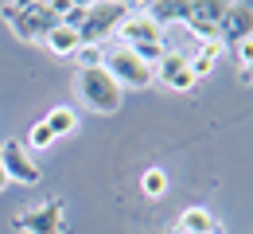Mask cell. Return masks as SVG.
<instances>
[{
    "label": "cell",
    "instance_id": "15",
    "mask_svg": "<svg viewBox=\"0 0 253 234\" xmlns=\"http://www.w3.org/2000/svg\"><path fill=\"white\" fill-rule=\"evenodd\" d=\"M144 16H148V20H156L160 28H164V24H171V20H183V16H187V4L160 0V4H148V8H144Z\"/></svg>",
    "mask_w": 253,
    "mask_h": 234
},
{
    "label": "cell",
    "instance_id": "4",
    "mask_svg": "<svg viewBox=\"0 0 253 234\" xmlns=\"http://www.w3.org/2000/svg\"><path fill=\"white\" fill-rule=\"evenodd\" d=\"M101 67L113 74V82H117L121 90H144V86H152V82H156V70L148 67V63H140L128 47L105 51V63H101Z\"/></svg>",
    "mask_w": 253,
    "mask_h": 234
},
{
    "label": "cell",
    "instance_id": "21",
    "mask_svg": "<svg viewBox=\"0 0 253 234\" xmlns=\"http://www.w3.org/2000/svg\"><path fill=\"white\" fill-rule=\"evenodd\" d=\"M8 187V176H4V164H0V191Z\"/></svg>",
    "mask_w": 253,
    "mask_h": 234
},
{
    "label": "cell",
    "instance_id": "2",
    "mask_svg": "<svg viewBox=\"0 0 253 234\" xmlns=\"http://www.w3.org/2000/svg\"><path fill=\"white\" fill-rule=\"evenodd\" d=\"M55 28H59V12H55V4H51V0L20 4V12L12 16V32L20 35L24 43H43Z\"/></svg>",
    "mask_w": 253,
    "mask_h": 234
},
{
    "label": "cell",
    "instance_id": "3",
    "mask_svg": "<svg viewBox=\"0 0 253 234\" xmlns=\"http://www.w3.org/2000/svg\"><path fill=\"white\" fill-rule=\"evenodd\" d=\"M128 16L125 4H117V0H101V4H90V12H86V20H82V47H101V39H109V35H117L121 28V20Z\"/></svg>",
    "mask_w": 253,
    "mask_h": 234
},
{
    "label": "cell",
    "instance_id": "20",
    "mask_svg": "<svg viewBox=\"0 0 253 234\" xmlns=\"http://www.w3.org/2000/svg\"><path fill=\"white\" fill-rule=\"evenodd\" d=\"M16 12H20V4H16V0H8V4H0V16H4L8 24H12V16H16Z\"/></svg>",
    "mask_w": 253,
    "mask_h": 234
},
{
    "label": "cell",
    "instance_id": "12",
    "mask_svg": "<svg viewBox=\"0 0 253 234\" xmlns=\"http://www.w3.org/2000/svg\"><path fill=\"white\" fill-rule=\"evenodd\" d=\"M179 234H218L222 227L214 223V215L207 211V207H187L183 215H179Z\"/></svg>",
    "mask_w": 253,
    "mask_h": 234
},
{
    "label": "cell",
    "instance_id": "16",
    "mask_svg": "<svg viewBox=\"0 0 253 234\" xmlns=\"http://www.w3.org/2000/svg\"><path fill=\"white\" fill-rule=\"evenodd\" d=\"M140 191H144L148 199H160V195L168 191V172H164V168H148V172L140 176Z\"/></svg>",
    "mask_w": 253,
    "mask_h": 234
},
{
    "label": "cell",
    "instance_id": "17",
    "mask_svg": "<svg viewBox=\"0 0 253 234\" xmlns=\"http://www.w3.org/2000/svg\"><path fill=\"white\" fill-rule=\"evenodd\" d=\"M74 59H78V70H90V67H101V63H105V51H101V47H78Z\"/></svg>",
    "mask_w": 253,
    "mask_h": 234
},
{
    "label": "cell",
    "instance_id": "14",
    "mask_svg": "<svg viewBox=\"0 0 253 234\" xmlns=\"http://www.w3.org/2000/svg\"><path fill=\"white\" fill-rule=\"evenodd\" d=\"M222 51H226V43H203V51H199V55H191V74H195V78L211 74Z\"/></svg>",
    "mask_w": 253,
    "mask_h": 234
},
{
    "label": "cell",
    "instance_id": "9",
    "mask_svg": "<svg viewBox=\"0 0 253 234\" xmlns=\"http://www.w3.org/2000/svg\"><path fill=\"white\" fill-rule=\"evenodd\" d=\"M117 39L121 47H144V43H164V28L156 20H148L144 12H128L117 28Z\"/></svg>",
    "mask_w": 253,
    "mask_h": 234
},
{
    "label": "cell",
    "instance_id": "19",
    "mask_svg": "<svg viewBox=\"0 0 253 234\" xmlns=\"http://www.w3.org/2000/svg\"><path fill=\"white\" fill-rule=\"evenodd\" d=\"M234 55H238V63H242V67H250V63H253V39L238 43V47H234Z\"/></svg>",
    "mask_w": 253,
    "mask_h": 234
},
{
    "label": "cell",
    "instance_id": "22",
    "mask_svg": "<svg viewBox=\"0 0 253 234\" xmlns=\"http://www.w3.org/2000/svg\"><path fill=\"white\" fill-rule=\"evenodd\" d=\"M218 234H222V231H218Z\"/></svg>",
    "mask_w": 253,
    "mask_h": 234
},
{
    "label": "cell",
    "instance_id": "13",
    "mask_svg": "<svg viewBox=\"0 0 253 234\" xmlns=\"http://www.w3.org/2000/svg\"><path fill=\"white\" fill-rule=\"evenodd\" d=\"M43 125L51 129V137L59 140V137H70L74 129H78V113L70 109V105H55L47 117H43Z\"/></svg>",
    "mask_w": 253,
    "mask_h": 234
},
{
    "label": "cell",
    "instance_id": "1",
    "mask_svg": "<svg viewBox=\"0 0 253 234\" xmlns=\"http://www.w3.org/2000/svg\"><path fill=\"white\" fill-rule=\"evenodd\" d=\"M74 90H78V98L86 101L94 113L101 117H113L117 109H121V86L113 82V74L105 67H90V70H78V78H74Z\"/></svg>",
    "mask_w": 253,
    "mask_h": 234
},
{
    "label": "cell",
    "instance_id": "18",
    "mask_svg": "<svg viewBox=\"0 0 253 234\" xmlns=\"http://www.w3.org/2000/svg\"><path fill=\"white\" fill-rule=\"evenodd\" d=\"M28 144H32V148H51L55 137H51V129H47L43 121H35L32 129H28Z\"/></svg>",
    "mask_w": 253,
    "mask_h": 234
},
{
    "label": "cell",
    "instance_id": "7",
    "mask_svg": "<svg viewBox=\"0 0 253 234\" xmlns=\"http://www.w3.org/2000/svg\"><path fill=\"white\" fill-rule=\"evenodd\" d=\"M218 35H222V43H230V47H238V43L253 39V4H242V0L222 4Z\"/></svg>",
    "mask_w": 253,
    "mask_h": 234
},
{
    "label": "cell",
    "instance_id": "10",
    "mask_svg": "<svg viewBox=\"0 0 253 234\" xmlns=\"http://www.w3.org/2000/svg\"><path fill=\"white\" fill-rule=\"evenodd\" d=\"M156 78L164 82V86H171V90H191L199 78L191 74V55H183V51H164V59L156 63Z\"/></svg>",
    "mask_w": 253,
    "mask_h": 234
},
{
    "label": "cell",
    "instance_id": "11",
    "mask_svg": "<svg viewBox=\"0 0 253 234\" xmlns=\"http://www.w3.org/2000/svg\"><path fill=\"white\" fill-rule=\"evenodd\" d=\"M43 47H47L55 59H74V55H78V47H82V35H78V28H66V24H59L55 32L43 39Z\"/></svg>",
    "mask_w": 253,
    "mask_h": 234
},
{
    "label": "cell",
    "instance_id": "5",
    "mask_svg": "<svg viewBox=\"0 0 253 234\" xmlns=\"http://www.w3.org/2000/svg\"><path fill=\"white\" fill-rule=\"evenodd\" d=\"M0 164H4V176H8V184H24V187H32L39 184V164L32 160V152L20 144V140H4L0 144Z\"/></svg>",
    "mask_w": 253,
    "mask_h": 234
},
{
    "label": "cell",
    "instance_id": "8",
    "mask_svg": "<svg viewBox=\"0 0 253 234\" xmlns=\"http://www.w3.org/2000/svg\"><path fill=\"white\" fill-rule=\"evenodd\" d=\"M218 20H222V4L214 0H199V4H187V16H183V24H187V32H195L203 43H222L218 35Z\"/></svg>",
    "mask_w": 253,
    "mask_h": 234
},
{
    "label": "cell",
    "instance_id": "6",
    "mask_svg": "<svg viewBox=\"0 0 253 234\" xmlns=\"http://www.w3.org/2000/svg\"><path fill=\"white\" fill-rule=\"evenodd\" d=\"M63 199H47L43 207H35V211H24V215H16L12 219V227L16 231H28V234H63Z\"/></svg>",
    "mask_w": 253,
    "mask_h": 234
}]
</instances>
